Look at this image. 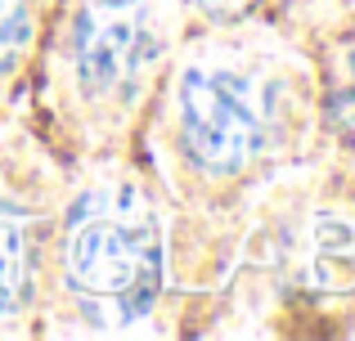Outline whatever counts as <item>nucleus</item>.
Returning a JSON list of instances; mask_svg holds the SVG:
<instances>
[{
    "mask_svg": "<svg viewBox=\"0 0 355 341\" xmlns=\"http://www.w3.org/2000/svg\"><path fill=\"white\" fill-rule=\"evenodd\" d=\"M68 283L95 324H135L162 288V234L148 202L108 184L68 220Z\"/></svg>",
    "mask_w": 355,
    "mask_h": 341,
    "instance_id": "f257e3e1",
    "label": "nucleus"
},
{
    "mask_svg": "<svg viewBox=\"0 0 355 341\" xmlns=\"http://www.w3.org/2000/svg\"><path fill=\"white\" fill-rule=\"evenodd\" d=\"M270 95L257 77L230 68H189L180 77V135L193 167L243 171L270 140Z\"/></svg>",
    "mask_w": 355,
    "mask_h": 341,
    "instance_id": "f03ea898",
    "label": "nucleus"
},
{
    "mask_svg": "<svg viewBox=\"0 0 355 341\" xmlns=\"http://www.w3.org/2000/svg\"><path fill=\"white\" fill-rule=\"evenodd\" d=\"M72 59L90 99L130 86L153 59V27L144 0H86L72 32Z\"/></svg>",
    "mask_w": 355,
    "mask_h": 341,
    "instance_id": "7ed1b4c3",
    "label": "nucleus"
},
{
    "mask_svg": "<svg viewBox=\"0 0 355 341\" xmlns=\"http://www.w3.org/2000/svg\"><path fill=\"white\" fill-rule=\"evenodd\" d=\"M311 274L320 288H355V225L342 216H320L311 225Z\"/></svg>",
    "mask_w": 355,
    "mask_h": 341,
    "instance_id": "20e7f679",
    "label": "nucleus"
},
{
    "mask_svg": "<svg viewBox=\"0 0 355 341\" xmlns=\"http://www.w3.org/2000/svg\"><path fill=\"white\" fill-rule=\"evenodd\" d=\"M18 297H23V225L18 211L0 207V315H9Z\"/></svg>",
    "mask_w": 355,
    "mask_h": 341,
    "instance_id": "39448f33",
    "label": "nucleus"
},
{
    "mask_svg": "<svg viewBox=\"0 0 355 341\" xmlns=\"http://www.w3.org/2000/svg\"><path fill=\"white\" fill-rule=\"evenodd\" d=\"M27 45H32V18L23 9H5L0 14V77H9L18 68Z\"/></svg>",
    "mask_w": 355,
    "mask_h": 341,
    "instance_id": "423d86ee",
    "label": "nucleus"
},
{
    "mask_svg": "<svg viewBox=\"0 0 355 341\" xmlns=\"http://www.w3.org/2000/svg\"><path fill=\"white\" fill-rule=\"evenodd\" d=\"M189 5L207 18H239V14H248L257 0H189Z\"/></svg>",
    "mask_w": 355,
    "mask_h": 341,
    "instance_id": "0eeeda50",
    "label": "nucleus"
},
{
    "mask_svg": "<svg viewBox=\"0 0 355 341\" xmlns=\"http://www.w3.org/2000/svg\"><path fill=\"white\" fill-rule=\"evenodd\" d=\"M5 9H14V0H0V14H5Z\"/></svg>",
    "mask_w": 355,
    "mask_h": 341,
    "instance_id": "6e6552de",
    "label": "nucleus"
},
{
    "mask_svg": "<svg viewBox=\"0 0 355 341\" xmlns=\"http://www.w3.org/2000/svg\"><path fill=\"white\" fill-rule=\"evenodd\" d=\"M351 77H355V68H351Z\"/></svg>",
    "mask_w": 355,
    "mask_h": 341,
    "instance_id": "1a4fd4ad",
    "label": "nucleus"
}]
</instances>
